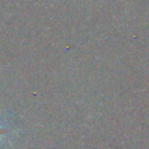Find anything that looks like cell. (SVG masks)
<instances>
[{
    "mask_svg": "<svg viewBox=\"0 0 149 149\" xmlns=\"http://www.w3.org/2000/svg\"><path fill=\"white\" fill-rule=\"evenodd\" d=\"M1 134H2V129L0 128V135H1Z\"/></svg>",
    "mask_w": 149,
    "mask_h": 149,
    "instance_id": "obj_1",
    "label": "cell"
}]
</instances>
